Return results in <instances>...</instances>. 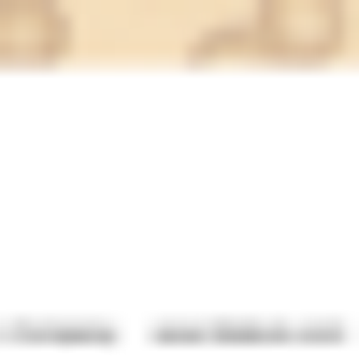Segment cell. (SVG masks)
<instances>
[{"label": "cell", "mask_w": 359, "mask_h": 359, "mask_svg": "<svg viewBox=\"0 0 359 359\" xmlns=\"http://www.w3.org/2000/svg\"><path fill=\"white\" fill-rule=\"evenodd\" d=\"M201 57H345V0H259V15L216 29Z\"/></svg>", "instance_id": "obj_1"}, {"label": "cell", "mask_w": 359, "mask_h": 359, "mask_svg": "<svg viewBox=\"0 0 359 359\" xmlns=\"http://www.w3.org/2000/svg\"><path fill=\"white\" fill-rule=\"evenodd\" d=\"M57 43H72V15H57V0H0V72H43Z\"/></svg>", "instance_id": "obj_2"}]
</instances>
